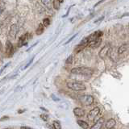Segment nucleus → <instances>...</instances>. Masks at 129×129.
<instances>
[{
	"label": "nucleus",
	"mask_w": 129,
	"mask_h": 129,
	"mask_svg": "<svg viewBox=\"0 0 129 129\" xmlns=\"http://www.w3.org/2000/svg\"><path fill=\"white\" fill-rule=\"evenodd\" d=\"M71 73L74 74L78 75H83V76H90L93 74L94 70L91 68L89 67H76L71 70Z\"/></svg>",
	"instance_id": "obj_1"
},
{
	"label": "nucleus",
	"mask_w": 129,
	"mask_h": 129,
	"mask_svg": "<svg viewBox=\"0 0 129 129\" xmlns=\"http://www.w3.org/2000/svg\"><path fill=\"white\" fill-rule=\"evenodd\" d=\"M66 86L69 89H70L74 91H82V90H86V86L82 83V82H67Z\"/></svg>",
	"instance_id": "obj_2"
},
{
	"label": "nucleus",
	"mask_w": 129,
	"mask_h": 129,
	"mask_svg": "<svg viewBox=\"0 0 129 129\" xmlns=\"http://www.w3.org/2000/svg\"><path fill=\"white\" fill-rule=\"evenodd\" d=\"M78 101L84 106H90L94 101V97L91 95H80L78 98Z\"/></svg>",
	"instance_id": "obj_3"
},
{
	"label": "nucleus",
	"mask_w": 129,
	"mask_h": 129,
	"mask_svg": "<svg viewBox=\"0 0 129 129\" xmlns=\"http://www.w3.org/2000/svg\"><path fill=\"white\" fill-rule=\"evenodd\" d=\"M31 38V33H29V32H27L26 34H23V36H21L18 41V47L21 48L23 45H26Z\"/></svg>",
	"instance_id": "obj_4"
},
{
	"label": "nucleus",
	"mask_w": 129,
	"mask_h": 129,
	"mask_svg": "<svg viewBox=\"0 0 129 129\" xmlns=\"http://www.w3.org/2000/svg\"><path fill=\"white\" fill-rule=\"evenodd\" d=\"M19 31V28L17 24H12L10 27L9 32H8V40H14L16 38V35H17V32Z\"/></svg>",
	"instance_id": "obj_5"
},
{
	"label": "nucleus",
	"mask_w": 129,
	"mask_h": 129,
	"mask_svg": "<svg viewBox=\"0 0 129 129\" xmlns=\"http://www.w3.org/2000/svg\"><path fill=\"white\" fill-rule=\"evenodd\" d=\"M110 50H111L110 44H107V45H105L103 48H102V49L99 51V57L101 59H105L106 58V56L108 55L109 52H110Z\"/></svg>",
	"instance_id": "obj_6"
},
{
	"label": "nucleus",
	"mask_w": 129,
	"mask_h": 129,
	"mask_svg": "<svg viewBox=\"0 0 129 129\" xmlns=\"http://www.w3.org/2000/svg\"><path fill=\"white\" fill-rule=\"evenodd\" d=\"M99 107H94V108H93L92 110L89 112V114L87 115V118L89 120H90V121H94L95 119V118L97 116H98V115L99 114Z\"/></svg>",
	"instance_id": "obj_7"
},
{
	"label": "nucleus",
	"mask_w": 129,
	"mask_h": 129,
	"mask_svg": "<svg viewBox=\"0 0 129 129\" xmlns=\"http://www.w3.org/2000/svg\"><path fill=\"white\" fill-rule=\"evenodd\" d=\"M14 52V48H13V44L10 41V40H7L6 42V53L8 56H11L13 54Z\"/></svg>",
	"instance_id": "obj_8"
},
{
	"label": "nucleus",
	"mask_w": 129,
	"mask_h": 129,
	"mask_svg": "<svg viewBox=\"0 0 129 129\" xmlns=\"http://www.w3.org/2000/svg\"><path fill=\"white\" fill-rule=\"evenodd\" d=\"M104 120H105L104 118L101 117V118H99L96 121V123L90 127V129H102L103 124H104Z\"/></svg>",
	"instance_id": "obj_9"
},
{
	"label": "nucleus",
	"mask_w": 129,
	"mask_h": 129,
	"mask_svg": "<svg viewBox=\"0 0 129 129\" xmlns=\"http://www.w3.org/2000/svg\"><path fill=\"white\" fill-rule=\"evenodd\" d=\"M73 112H74V114L77 117H82L86 114L85 110H83L82 108H80V107H75L74 110H73Z\"/></svg>",
	"instance_id": "obj_10"
},
{
	"label": "nucleus",
	"mask_w": 129,
	"mask_h": 129,
	"mask_svg": "<svg viewBox=\"0 0 129 129\" xmlns=\"http://www.w3.org/2000/svg\"><path fill=\"white\" fill-rule=\"evenodd\" d=\"M101 42H102V38L99 37L98 39H96L94 40H92L90 43L88 44V47H90V48H97L100 45Z\"/></svg>",
	"instance_id": "obj_11"
},
{
	"label": "nucleus",
	"mask_w": 129,
	"mask_h": 129,
	"mask_svg": "<svg viewBox=\"0 0 129 129\" xmlns=\"http://www.w3.org/2000/svg\"><path fill=\"white\" fill-rule=\"evenodd\" d=\"M115 124H116V121L114 119H108L107 121V123H106V128L107 129H111V128H113L115 126Z\"/></svg>",
	"instance_id": "obj_12"
},
{
	"label": "nucleus",
	"mask_w": 129,
	"mask_h": 129,
	"mask_svg": "<svg viewBox=\"0 0 129 129\" xmlns=\"http://www.w3.org/2000/svg\"><path fill=\"white\" fill-rule=\"evenodd\" d=\"M128 48V44H122L118 49V53L119 54H123V52H125Z\"/></svg>",
	"instance_id": "obj_13"
},
{
	"label": "nucleus",
	"mask_w": 129,
	"mask_h": 129,
	"mask_svg": "<svg viewBox=\"0 0 129 129\" xmlns=\"http://www.w3.org/2000/svg\"><path fill=\"white\" fill-rule=\"evenodd\" d=\"M77 123H78L79 125V127H81L82 129H88L89 128V124L83 120H80V119L77 120Z\"/></svg>",
	"instance_id": "obj_14"
},
{
	"label": "nucleus",
	"mask_w": 129,
	"mask_h": 129,
	"mask_svg": "<svg viewBox=\"0 0 129 129\" xmlns=\"http://www.w3.org/2000/svg\"><path fill=\"white\" fill-rule=\"evenodd\" d=\"M44 25L42 23H40L38 27H37V29H36V35H41L44 32Z\"/></svg>",
	"instance_id": "obj_15"
},
{
	"label": "nucleus",
	"mask_w": 129,
	"mask_h": 129,
	"mask_svg": "<svg viewBox=\"0 0 129 129\" xmlns=\"http://www.w3.org/2000/svg\"><path fill=\"white\" fill-rule=\"evenodd\" d=\"M41 2L44 6L48 8V9H50V8L52 7V2L51 1V0H41Z\"/></svg>",
	"instance_id": "obj_16"
},
{
	"label": "nucleus",
	"mask_w": 129,
	"mask_h": 129,
	"mask_svg": "<svg viewBox=\"0 0 129 129\" xmlns=\"http://www.w3.org/2000/svg\"><path fill=\"white\" fill-rule=\"evenodd\" d=\"M60 5V3L59 2V0H53V2H52V6H53L54 9L59 10Z\"/></svg>",
	"instance_id": "obj_17"
},
{
	"label": "nucleus",
	"mask_w": 129,
	"mask_h": 129,
	"mask_svg": "<svg viewBox=\"0 0 129 129\" xmlns=\"http://www.w3.org/2000/svg\"><path fill=\"white\" fill-rule=\"evenodd\" d=\"M52 127L54 129H61V125H60L59 121H54L52 123Z\"/></svg>",
	"instance_id": "obj_18"
},
{
	"label": "nucleus",
	"mask_w": 129,
	"mask_h": 129,
	"mask_svg": "<svg viewBox=\"0 0 129 129\" xmlns=\"http://www.w3.org/2000/svg\"><path fill=\"white\" fill-rule=\"evenodd\" d=\"M42 24L44 25V27H48V26L50 24V19H48V18L44 19H43V23H42Z\"/></svg>",
	"instance_id": "obj_19"
},
{
	"label": "nucleus",
	"mask_w": 129,
	"mask_h": 129,
	"mask_svg": "<svg viewBox=\"0 0 129 129\" xmlns=\"http://www.w3.org/2000/svg\"><path fill=\"white\" fill-rule=\"evenodd\" d=\"M72 62H73V56L71 55V56H69V57L66 59V63L67 64H71Z\"/></svg>",
	"instance_id": "obj_20"
},
{
	"label": "nucleus",
	"mask_w": 129,
	"mask_h": 129,
	"mask_svg": "<svg viewBox=\"0 0 129 129\" xmlns=\"http://www.w3.org/2000/svg\"><path fill=\"white\" fill-rule=\"evenodd\" d=\"M40 118L46 122V121H48V115L47 114H41L40 115Z\"/></svg>",
	"instance_id": "obj_21"
},
{
	"label": "nucleus",
	"mask_w": 129,
	"mask_h": 129,
	"mask_svg": "<svg viewBox=\"0 0 129 129\" xmlns=\"http://www.w3.org/2000/svg\"><path fill=\"white\" fill-rule=\"evenodd\" d=\"M33 59H34V57H32V58L31 59V60H30V61H29V62H28V64H27V66H26L25 67H24V69H26V68H27L28 66H30V64H31L32 63V61H33Z\"/></svg>",
	"instance_id": "obj_22"
},
{
	"label": "nucleus",
	"mask_w": 129,
	"mask_h": 129,
	"mask_svg": "<svg viewBox=\"0 0 129 129\" xmlns=\"http://www.w3.org/2000/svg\"><path fill=\"white\" fill-rule=\"evenodd\" d=\"M10 64V63H7V64H5V66H3V68L1 69V70H0V74H1V73H2V72H3V71L4 70H5V69H6V68L7 67V66H8V64Z\"/></svg>",
	"instance_id": "obj_23"
},
{
	"label": "nucleus",
	"mask_w": 129,
	"mask_h": 129,
	"mask_svg": "<svg viewBox=\"0 0 129 129\" xmlns=\"http://www.w3.org/2000/svg\"><path fill=\"white\" fill-rule=\"evenodd\" d=\"M76 36H77V34H74V35L73 36H72V37H71L70 39H69V40H68V41H67V42H66V44H68V43H70V42L71 41V40H72L73 39H74V37H76Z\"/></svg>",
	"instance_id": "obj_24"
},
{
	"label": "nucleus",
	"mask_w": 129,
	"mask_h": 129,
	"mask_svg": "<svg viewBox=\"0 0 129 129\" xmlns=\"http://www.w3.org/2000/svg\"><path fill=\"white\" fill-rule=\"evenodd\" d=\"M52 99H53L54 101H56V102H58V101H60V99H58V98H56V97L52 94Z\"/></svg>",
	"instance_id": "obj_25"
},
{
	"label": "nucleus",
	"mask_w": 129,
	"mask_h": 129,
	"mask_svg": "<svg viewBox=\"0 0 129 129\" xmlns=\"http://www.w3.org/2000/svg\"><path fill=\"white\" fill-rule=\"evenodd\" d=\"M103 1H105V0H100V1L99 2H98V3H97L96 4H95V5H94V7H96V6H98L99 5V4H100V3H102Z\"/></svg>",
	"instance_id": "obj_26"
},
{
	"label": "nucleus",
	"mask_w": 129,
	"mask_h": 129,
	"mask_svg": "<svg viewBox=\"0 0 129 129\" xmlns=\"http://www.w3.org/2000/svg\"><path fill=\"white\" fill-rule=\"evenodd\" d=\"M21 129H32V128H30L28 127H21Z\"/></svg>",
	"instance_id": "obj_27"
},
{
	"label": "nucleus",
	"mask_w": 129,
	"mask_h": 129,
	"mask_svg": "<svg viewBox=\"0 0 129 129\" xmlns=\"http://www.w3.org/2000/svg\"><path fill=\"white\" fill-rule=\"evenodd\" d=\"M9 119V117H3V118L1 119V121H3V119Z\"/></svg>",
	"instance_id": "obj_28"
},
{
	"label": "nucleus",
	"mask_w": 129,
	"mask_h": 129,
	"mask_svg": "<svg viewBox=\"0 0 129 129\" xmlns=\"http://www.w3.org/2000/svg\"><path fill=\"white\" fill-rule=\"evenodd\" d=\"M40 109H41V110H44V111H48V110H46V109H44V107H40Z\"/></svg>",
	"instance_id": "obj_29"
},
{
	"label": "nucleus",
	"mask_w": 129,
	"mask_h": 129,
	"mask_svg": "<svg viewBox=\"0 0 129 129\" xmlns=\"http://www.w3.org/2000/svg\"><path fill=\"white\" fill-rule=\"evenodd\" d=\"M59 2H60V3H63V2H64V0H59Z\"/></svg>",
	"instance_id": "obj_30"
},
{
	"label": "nucleus",
	"mask_w": 129,
	"mask_h": 129,
	"mask_svg": "<svg viewBox=\"0 0 129 129\" xmlns=\"http://www.w3.org/2000/svg\"><path fill=\"white\" fill-rule=\"evenodd\" d=\"M4 129H11V128H4Z\"/></svg>",
	"instance_id": "obj_31"
},
{
	"label": "nucleus",
	"mask_w": 129,
	"mask_h": 129,
	"mask_svg": "<svg viewBox=\"0 0 129 129\" xmlns=\"http://www.w3.org/2000/svg\"><path fill=\"white\" fill-rule=\"evenodd\" d=\"M111 129H114V128H111Z\"/></svg>",
	"instance_id": "obj_32"
}]
</instances>
